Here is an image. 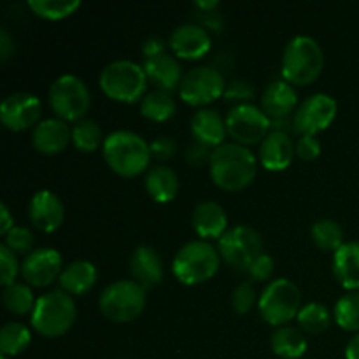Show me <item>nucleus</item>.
Returning a JSON list of instances; mask_svg holds the SVG:
<instances>
[{"label":"nucleus","mask_w":359,"mask_h":359,"mask_svg":"<svg viewBox=\"0 0 359 359\" xmlns=\"http://www.w3.org/2000/svg\"><path fill=\"white\" fill-rule=\"evenodd\" d=\"M72 140V128L60 118L42 119L32 132V146L37 153L53 156L69 146Z\"/></svg>","instance_id":"obj_18"},{"label":"nucleus","mask_w":359,"mask_h":359,"mask_svg":"<svg viewBox=\"0 0 359 359\" xmlns=\"http://www.w3.org/2000/svg\"><path fill=\"white\" fill-rule=\"evenodd\" d=\"M339 105L328 93H314L305 98L293 116V128L298 135H316L328 128L337 118Z\"/></svg>","instance_id":"obj_13"},{"label":"nucleus","mask_w":359,"mask_h":359,"mask_svg":"<svg viewBox=\"0 0 359 359\" xmlns=\"http://www.w3.org/2000/svg\"><path fill=\"white\" fill-rule=\"evenodd\" d=\"M4 307L14 316L32 314L35 307L34 291L27 283H13L9 286H4L2 291Z\"/></svg>","instance_id":"obj_31"},{"label":"nucleus","mask_w":359,"mask_h":359,"mask_svg":"<svg viewBox=\"0 0 359 359\" xmlns=\"http://www.w3.org/2000/svg\"><path fill=\"white\" fill-rule=\"evenodd\" d=\"M221 265V255L209 241L186 242L172 259V273L184 286H196L212 279Z\"/></svg>","instance_id":"obj_3"},{"label":"nucleus","mask_w":359,"mask_h":359,"mask_svg":"<svg viewBox=\"0 0 359 359\" xmlns=\"http://www.w3.org/2000/svg\"><path fill=\"white\" fill-rule=\"evenodd\" d=\"M149 147L151 156L161 161L170 160L175 154V151H177V144H175V140L172 139V137H158V139H154L153 142L149 144Z\"/></svg>","instance_id":"obj_43"},{"label":"nucleus","mask_w":359,"mask_h":359,"mask_svg":"<svg viewBox=\"0 0 359 359\" xmlns=\"http://www.w3.org/2000/svg\"><path fill=\"white\" fill-rule=\"evenodd\" d=\"M0 283L2 286H9V284L16 283V276L21 273V265L18 263L16 252L11 251L6 244L0 245Z\"/></svg>","instance_id":"obj_39"},{"label":"nucleus","mask_w":359,"mask_h":359,"mask_svg":"<svg viewBox=\"0 0 359 359\" xmlns=\"http://www.w3.org/2000/svg\"><path fill=\"white\" fill-rule=\"evenodd\" d=\"M100 125L93 119H81L72 126V144L83 153H93L104 144Z\"/></svg>","instance_id":"obj_36"},{"label":"nucleus","mask_w":359,"mask_h":359,"mask_svg":"<svg viewBox=\"0 0 359 359\" xmlns=\"http://www.w3.org/2000/svg\"><path fill=\"white\" fill-rule=\"evenodd\" d=\"M252 95H255V88L248 81H233V83L228 84L226 91H224L226 100H235L238 104H248Z\"/></svg>","instance_id":"obj_42"},{"label":"nucleus","mask_w":359,"mask_h":359,"mask_svg":"<svg viewBox=\"0 0 359 359\" xmlns=\"http://www.w3.org/2000/svg\"><path fill=\"white\" fill-rule=\"evenodd\" d=\"M196 7H200V9H214V7H217V0H198V2H195Z\"/></svg>","instance_id":"obj_48"},{"label":"nucleus","mask_w":359,"mask_h":359,"mask_svg":"<svg viewBox=\"0 0 359 359\" xmlns=\"http://www.w3.org/2000/svg\"><path fill=\"white\" fill-rule=\"evenodd\" d=\"M98 279V270L88 259H76L70 262L69 265L63 266L62 276H60V286L65 293L72 294H84L95 286Z\"/></svg>","instance_id":"obj_26"},{"label":"nucleus","mask_w":359,"mask_h":359,"mask_svg":"<svg viewBox=\"0 0 359 359\" xmlns=\"http://www.w3.org/2000/svg\"><path fill=\"white\" fill-rule=\"evenodd\" d=\"M325 67L321 44L311 35H294L284 48L280 72L284 81L305 86L316 81Z\"/></svg>","instance_id":"obj_4"},{"label":"nucleus","mask_w":359,"mask_h":359,"mask_svg":"<svg viewBox=\"0 0 359 359\" xmlns=\"http://www.w3.org/2000/svg\"><path fill=\"white\" fill-rule=\"evenodd\" d=\"M32 342V332L25 323L9 321L0 328V353L6 358H14L23 353Z\"/></svg>","instance_id":"obj_30"},{"label":"nucleus","mask_w":359,"mask_h":359,"mask_svg":"<svg viewBox=\"0 0 359 359\" xmlns=\"http://www.w3.org/2000/svg\"><path fill=\"white\" fill-rule=\"evenodd\" d=\"M226 86L228 84L224 83V77L219 70L200 65L184 74L181 86H179V95H181L182 102H186L188 105L205 107L223 97Z\"/></svg>","instance_id":"obj_12"},{"label":"nucleus","mask_w":359,"mask_h":359,"mask_svg":"<svg viewBox=\"0 0 359 359\" xmlns=\"http://www.w3.org/2000/svg\"><path fill=\"white\" fill-rule=\"evenodd\" d=\"M42 104L39 97L27 91L7 95L0 104V121L11 132H23V130L37 126L42 121Z\"/></svg>","instance_id":"obj_14"},{"label":"nucleus","mask_w":359,"mask_h":359,"mask_svg":"<svg viewBox=\"0 0 359 359\" xmlns=\"http://www.w3.org/2000/svg\"><path fill=\"white\" fill-rule=\"evenodd\" d=\"M297 321L304 332L311 333V335H319V333L326 332L332 325V314H330L328 307L319 302H311V304L302 305L300 312L297 316Z\"/></svg>","instance_id":"obj_32"},{"label":"nucleus","mask_w":359,"mask_h":359,"mask_svg":"<svg viewBox=\"0 0 359 359\" xmlns=\"http://www.w3.org/2000/svg\"><path fill=\"white\" fill-rule=\"evenodd\" d=\"M102 154L112 172L121 177H137L151 163V147L144 137L132 130H114L105 137Z\"/></svg>","instance_id":"obj_2"},{"label":"nucleus","mask_w":359,"mask_h":359,"mask_svg":"<svg viewBox=\"0 0 359 359\" xmlns=\"http://www.w3.org/2000/svg\"><path fill=\"white\" fill-rule=\"evenodd\" d=\"M221 259L237 272L248 273L255 258L263 252V238L258 231L248 224H237L224 231L217 241Z\"/></svg>","instance_id":"obj_10"},{"label":"nucleus","mask_w":359,"mask_h":359,"mask_svg":"<svg viewBox=\"0 0 359 359\" xmlns=\"http://www.w3.org/2000/svg\"><path fill=\"white\" fill-rule=\"evenodd\" d=\"M302 309V293L293 280L286 277L273 279L263 287L258 297V311L265 323L272 326H287Z\"/></svg>","instance_id":"obj_8"},{"label":"nucleus","mask_w":359,"mask_h":359,"mask_svg":"<svg viewBox=\"0 0 359 359\" xmlns=\"http://www.w3.org/2000/svg\"><path fill=\"white\" fill-rule=\"evenodd\" d=\"M49 104L56 118L63 121H81L91 105V93L86 83L74 74H63L49 88Z\"/></svg>","instance_id":"obj_9"},{"label":"nucleus","mask_w":359,"mask_h":359,"mask_svg":"<svg viewBox=\"0 0 359 359\" xmlns=\"http://www.w3.org/2000/svg\"><path fill=\"white\" fill-rule=\"evenodd\" d=\"M346 359H359V333H356L347 344Z\"/></svg>","instance_id":"obj_47"},{"label":"nucleus","mask_w":359,"mask_h":359,"mask_svg":"<svg viewBox=\"0 0 359 359\" xmlns=\"http://www.w3.org/2000/svg\"><path fill=\"white\" fill-rule=\"evenodd\" d=\"M142 67L146 70L147 81L156 84L158 90L168 91V93L179 90L182 77H184L177 56L170 55V53H161V55L151 56V58H144Z\"/></svg>","instance_id":"obj_22"},{"label":"nucleus","mask_w":359,"mask_h":359,"mask_svg":"<svg viewBox=\"0 0 359 359\" xmlns=\"http://www.w3.org/2000/svg\"><path fill=\"white\" fill-rule=\"evenodd\" d=\"M161 53H167V49H165L163 39L154 37V35H153V37H147L146 41L142 42L144 58H151V56L161 55Z\"/></svg>","instance_id":"obj_44"},{"label":"nucleus","mask_w":359,"mask_h":359,"mask_svg":"<svg viewBox=\"0 0 359 359\" xmlns=\"http://www.w3.org/2000/svg\"><path fill=\"white\" fill-rule=\"evenodd\" d=\"M34 233L27 226H14L9 233L4 237V244L16 255H27L34 251Z\"/></svg>","instance_id":"obj_38"},{"label":"nucleus","mask_w":359,"mask_h":359,"mask_svg":"<svg viewBox=\"0 0 359 359\" xmlns=\"http://www.w3.org/2000/svg\"><path fill=\"white\" fill-rule=\"evenodd\" d=\"M168 46L177 58L198 60L210 51L212 39L207 28L195 23H184L172 30Z\"/></svg>","instance_id":"obj_17"},{"label":"nucleus","mask_w":359,"mask_h":359,"mask_svg":"<svg viewBox=\"0 0 359 359\" xmlns=\"http://www.w3.org/2000/svg\"><path fill=\"white\" fill-rule=\"evenodd\" d=\"M28 7L42 20L58 21L72 16L81 7L79 0H28Z\"/></svg>","instance_id":"obj_35"},{"label":"nucleus","mask_w":359,"mask_h":359,"mask_svg":"<svg viewBox=\"0 0 359 359\" xmlns=\"http://www.w3.org/2000/svg\"><path fill=\"white\" fill-rule=\"evenodd\" d=\"M16 226L14 224V217L11 216V210L6 203H0V235L6 237L13 228Z\"/></svg>","instance_id":"obj_46"},{"label":"nucleus","mask_w":359,"mask_h":359,"mask_svg":"<svg viewBox=\"0 0 359 359\" xmlns=\"http://www.w3.org/2000/svg\"><path fill=\"white\" fill-rule=\"evenodd\" d=\"M298 93L293 84L279 79L270 83L262 95V109L270 119H284L297 111Z\"/></svg>","instance_id":"obj_24"},{"label":"nucleus","mask_w":359,"mask_h":359,"mask_svg":"<svg viewBox=\"0 0 359 359\" xmlns=\"http://www.w3.org/2000/svg\"><path fill=\"white\" fill-rule=\"evenodd\" d=\"M65 217L62 198L51 189H39L28 202V219L37 230L53 233L58 230Z\"/></svg>","instance_id":"obj_16"},{"label":"nucleus","mask_w":359,"mask_h":359,"mask_svg":"<svg viewBox=\"0 0 359 359\" xmlns=\"http://www.w3.org/2000/svg\"><path fill=\"white\" fill-rule=\"evenodd\" d=\"M14 53V39L11 37L9 32L6 28L0 30V60L7 62Z\"/></svg>","instance_id":"obj_45"},{"label":"nucleus","mask_w":359,"mask_h":359,"mask_svg":"<svg viewBox=\"0 0 359 359\" xmlns=\"http://www.w3.org/2000/svg\"><path fill=\"white\" fill-rule=\"evenodd\" d=\"M272 128V119L262 107L251 104H237L226 114L228 135L242 146H252L265 139Z\"/></svg>","instance_id":"obj_11"},{"label":"nucleus","mask_w":359,"mask_h":359,"mask_svg":"<svg viewBox=\"0 0 359 359\" xmlns=\"http://www.w3.org/2000/svg\"><path fill=\"white\" fill-rule=\"evenodd\" d=\"M321 142L316 135H302L294 144L297 156L304 161H312L321 154Z\"/></svg>","instance_id":"obj_41"},{"label":"nucleus","mask_w":359,"mask_h":359,"mask_svg":"<svg viewBox=\"0 0 359 359\" xmlns=\"http://www.w3.org/2000/svg\"><path fill=\"white\" fill-rule=\"evenodd\" d=\"M147 304L146 287L135 280L119 279L102 290L98 309L112 323H130L139 318Z\"/></svg>","instance_id":"obj_7"},{"label":"nucleus","mask_w":359,"mask_h":359,"mask_svg":"<svg viewBox=\"0 0 359 359\" xmlns=\"http://www.w3.org/2000/svg\"><path fill=\"white\" fill-rule=\"evenodd\" d=\"M311 237L319 249L328 252L339 251L344 245V230L335 219H319L312 224Z\"/></svg>","instance_id":"obj_33"},{"label":"nucleus","mask_w":359,"mask_h":359,"mask_svg":"<svg viewBox=\"0 0 359 359\" xmlns=\"http://www.w3.org/2000/svg\"><path fill=\"white\" fill-rule=\"evenodd\" d=\"M175 111H177V104L168 91L153 90L140 100V114L149 121H167L175 114Z\"/></svg>","instance_id":"obj_29"},{"label":"nucleus","mask_w":359,"mask_h":359,"mask_svg":"<svg viewBox=\"0 0 359 359\" xmlns=\"http://www.w3.org/2000/svg\"><path fill=\"white\" fill-rule=\"evenodd\" d=\"M130 272H132L133 280L146 290L158 286L165 276L163 259L151 245H139L130 256Z\"/></svg>","instance_id":"obj_21"},{"label":"nucleus","mask_w":359,"mask_h":359,"mask_svg":"<svg viewBox=\"0 0 359 359\" xmlns=\"http://www.w3.org/2000/svg\"><path fill=\"white\" fill-rule=\"evenodd\" d=\"M77 318L76 302L63 290L49 291L35 302L30 314V325L39 335L56 339L69 332Z\"/></svg>","instance_id":"obj_5"},{"label":"nucleus","mask_w":359,"mask_h":359,"mask_svg":"<svg viewBox=\"0 0 359 359\" xmlns=\"http://www.w3.org/2000/svg\"><path fill=\"white\" fill-rule=\"evenodd\" d=\"M256 304V290L252 286L251 280H244V283L237 284L231 293V307L238 316H244L255 307Z\"/></svg>","instance_id":"obj_37"},{"label":"nucleus","mask_w":359,"mask_h":359,"mask_svg":"<svg viewBox=\"0 0 359 359\" xmlns=\"http://www.w3.org/2000/svg\"><path fill=\"white\" fill-rule=\"evenodd\" d=\"M333 318L346 332L359 333V291H347L337 300Z\"/></svg>","instance_id":"obj_34"},{"label":"nucleus","mask_w":359,"mask_h":359,"mask_svg":"<svg viewBox=\"0 0 359 359\" xmlns=\"http://www.w3.org/2000/svg\"><path fill=\"white\" fill-rule=\"evenodd\" d=\"M146 191L156 203H168L179 191V175L167 165L149 168L146 175Z\"/></svg>","instance_id":"obj_27"},{"label":"nucleus","mask_w":359,"mask_h":359,"mask_svg":"<svg viewBox=\"0 0 359 359\" xmlns=\"http://www.w3.org/2000/svg\"><path fill=\"white\" fill-rule=\"evenodd\" d=\"M0 359H11V358H6V356H2Z\"/></svg>","instance_id":"obj_49"},{"label":"nucleus","mask_w":359,"mask_h":359,"mask_svg":"<svg viewBox=\"0 0 359 359\" xmlns=\"http://www.w3.org/2000/svg\"><path fill=\"white\" fill-rule=\"evenodd\" d=\"M62 270V255L53 248L34 249L21 262V277L32 287L49 286L60 279Z\"/></svg>","instance_id":"obj_15"},{"label":"nucleus","mask_w":359,"mask_h":359,"mask_svg":"<svg viewBox=\"0 0 359 359\" xmlns=\"http://www.w3.org/2000/svg\"><path fill=\"white\" fill-rule=\"evenodd\" d=\"M98 84L112 100L135 104L146 97L147 76L144 67L133 60H114L102 69Z\"/></svg>","instance_id":"obj_6"},{"label":"nucleus","mask_w":359,"mask_h":359,"mask_svg":"<svg viewBox=\"0 0 359 359\" xmlns=\"http://www.w3.org/2000/svg\"><path fill=\"white\" fill-rule=\"evenodd\" d=\"M191 135L195 142L203 144L210 149H216L221 144H224V137L228 135L226 118L221 116L219 111L210 107H202L193 114L191 123Z\"/></svg>","instance_id":"obj_20"},{"label":"nucleus","mask_w":359,"mask_h":359,"mask_svg":"<svg viewBox=\"0 0 359 359\" xmlns=\"http://www.w3.org/2000/svg\"><path fill=\"white\" fill-rule=\"evenodd\" d=\"M270 346L276 356L283 359H300L307 353L309 342L302 330L293 326H279L270 337Z\"/></svg>","instance_id":"obj_28"},{"label":"nucleus","mask_w":359,"mask_h":359,"mask_svg":"<svg viewBox=\"0 0 359 359\" xmlns=\"http://www.w3.org/2000/svg\"><path fill=\"white\" fill-rule=\"evenodd\" d=\"M333 276L337 283L347 291H359V242H344L339 251L333 252Z\"/></svg>","instance_id":"obj_25"},{"label":"nucleus","mask_w":359,"mask_h":359,"mask_svg":"<svg viewBox=\"0 0 359 359\" xmlns=\"http://www.w3.org/2000/svg\"><path fill=\"white\" fill-rule=\"evenodd\" d=\"M191 224L202 241H210V238L219 241L228 230V216L223 205L214 200H203L193 209Z\"/></svg>","instance_id":"obj_23"},{"label":"nucleus","mask_w":359,"mask_h":359,"mask_svg":"<svg viewBox=\"0 0 359 359\" xmlns=\"http://www.w3.org/2000/svg\"><path fill=\"white\" fill-rule=\"evenodd\" d=\"M273 270H276V262H273V258L269 252L263 251L251 263V266L248 269V276L255 283H263V280H269L272 277Z\"/></svg>","instance_id":"obj_40"},{"label":"nucleus","mask_w":359,"mask_h":359,"mask_svg":"<svg viewBox=\"0 0 359 359\" xmlns=\"http://www.w3.org/2000/svg\"><path fill=\"white\" fill-rule=\"evenodd\" d=\"M294 142L287 132L272 130L259 144V163L270 172H283L291 165L294 158Z\"/></svg>","instance_id":"obj_19"},{"label":"nucleus","mask_w":359,"mask_h":359,"mask_svg":"<svg viewBox=\"0 0 359 359\" xmlns=\"http://www.w3.org/2000/svg\"><path fill=\"white\" fill-rule=\"evenodd\" d=\"M210 179L224 191H241L248 188L256 177L258 163L248 146L237 142H224L210 151Z\"/></svg>","instance_id":"obj_1"}]
</instances>
